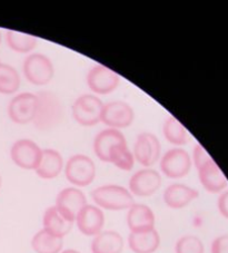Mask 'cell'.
<instances>
[{"label": "cell", "mask_w": 228, "mask_h": 253, "mask_svg": "<svg viewBox=\"0 0 228 253\" xmlns=\"http://www.w3.org/2000/svg\"><path fill=\"white\" fill-rule=\"evenodd\" d=\"M210 160H213L212 156L207 153V151L205 150L204 146L200 145V144H196L194 152H192V161H194L195 168L198 169L205 163L209 162Z\"/></svg>", "instance_id": "f1b7e54d"}, {"label": "cell", "mask_w": 228, "mask_h": 253, "mask_svg": "<svg viewBox=\"0 0 228 253\" xmlns=\"http://www.w3.org/2000/svg\"><path fill=\"white\" fill-rule=\"evenodd\" d=\"M78 230L86 237H96L105 225V214L102 209L93 204H87L81 209L75 219Z\"/></svg>", "instance_id": "4fadbf2b"}, {"label": "cell", "mask_w": 228, "mask_h": 253, "mask_svg": "<svg viewBox=\"0 0 228 253\" xmlns=\"http://www.w3.org/2000/svg\"><path fill=\"white\" fill-rule=\"evenodd\" d=\"M163 132L166 139L174 145H185L190 139V134H188L185 126L174 116H169L165 121Z\"/></svg>", "instance_id": "cb8c5ba5"}, {"label": "cell", "mask_w": 228, "mask_h": 253, "mask_svg": "<svg viewBox=\"0 0 228 253\" xmlns=\"http://www.w3.org/2000/svg\"><path fill=\"white\" fill-rule=\"evenodd\" d=\"M60 253H81L78 250H75V249H67V250H63Z\"/></svg>", "instance_id": "1f68e13d"}, {"label": "cell", "mask_w": 228, "mask_h": 253, "mask_svg": "<svg viewBox=\"0 0 228 253\" xmlns=\"http://www.w3.org/2000/svg\"><path fill=\"white\" fill-rule=\"evenodd\" d=\"M75 222L66 216L56 206L48 208L43 213L42 229L55 237L64 239L72 231Z\"/></svg>", "instance_id": "ac0fdd59"}, {"label": "cell", "mask_w": 228, "mask_h": 253, "mask_svg": "<svg viewBox=\"0 0 228 253\" xmlns=\"http://www.w3.org/2000/svg\"><path fill=\"white\" fill-rule=\"evenodd\" d=\"M7 43L16 53H29L37 46V38L32 35L16 32V30H8L6 35Z\"/></svg>", "instance_id": "d4e9b609"}, {"label": "cell", "mask_w": 228, "mask_h": 253, "mask_svg": "<svg viewBox=\"0 0 228 253\" xmlns=\"http://www.w3.org/2000/svg\"><path fill=\"white\" fill-rule=\"evenodd\" d=\"M156 217L146 204L134 203L127 213V225L130 232H143L155 229Z\"/></svg>", "instance_id": "e0dca14e"}, {"label": "cell", "mask_w": 228, "mask_h": 253, "mask_svg": "<svg viewBox=\"0 0 228 253\" xmlns=\"http://www.w3.org/2000/svg\"><path fill=\"white\" fill-rule=\"evenodd\" d=\"M24 74L34 85L42 86L49 83L54 77V65L47 56L33 54L24 62Z\"/></svg>", "instance_id": "5b68a950"}, {"label": "cell", "mask_w": 228, "mask_h": 253, "mask_svg": "<svg viewBox=\"0 0 228 253\" xmlns=\"http://www.w3.org/2000/svg\"><path fill=\"white\" fill-rule=\"evenodd\" d=\"M66 178L75 187H84L91 184L96 177V165L89 156L76 154L65 165Z\"/></svg>", "instance_id": "3957f363"}, {"label": "cell", "mask_w": 228, "mask_h": 253, "mask_svg": "<svg viewBox=\"0 0 228 253\" xmlns=\"http://www.w3.org/2000/svg\"><path fill=\"white\" fill-rule=\"evenodd\" d=\"M37 110V95L21 93L10 100L8 115L16 124H28L33 122Z\"/></svg>", "instance_id": "ba28073f"}, {"label": "cell", "mask_w": 228, "mask_h": 253, "mask_svg": "<svg viewBox=\"0 0 228 253\" xmlns=\"http://www.w3.org/2000/svg\"><path fill=\"white\" fill-rule=\"evenodd\" d=\"M91 199L95 206L108 211H122L135 203L134 195L128 189L116 184L102 185L91 192Z\"/></svg>", "instance_id": "7a4b0ae2"}, {"label": "cell", "mask_w": 228, "mask_h": 253, "mask_svg": "<svg viewBox=\"0 0 228 253\" xmlns=\"http://www.w3.org/2000/svg\"><path fill=\"white\" fill-rule=\"evenodd\" d=\"M37 95V110L34 119L36 128L46 132L55 128L63 120L64 107L60 99L55 93L43 90Z\"/></svg>", "instance_id": "6da1fadb"}, {"label": "cell", "mask_w": 228, "mask_h": 253, "mask_svg": "<svg viewBox=\"0 0 228 253\" xmlns=\"http://www.w3.org/2000/svg\"><path fill=\"white\" fill-rule=\"evenodd\" d=\"M135 117L134 110L129 104L121 100L104 104L102 122L109 128H125L133 124Z\"/></svg>", "instance_id": "9c48e42d"}, {"label": "cell", "mask_w": 228, "mask_h": 253, "mask_svg": "<svg viewBox=\"0 0 228 253\" xmlns=\"http://www.w3.org/2000/svg\"><path fill=\"white\" fill-rule=\"evenodd\" d=\"M127 143L120 130L115 128H106L99 132L94 139V152L103 162H109V154L115 146Z\"/></svg>", "instance_id": "d6986e66"}, {"label": "cell", "mask_w": 228, "mask_h": 253, "mask_svg": "<svg viewBox=\"0 0 228 253\" xmlns=\"http://www.w3.org/2000/svg\"><path fill=\"white\" fill-rule=\"evenodd\" d=\"M217 208L221 214L228 220V189L223 191L217 200Z\"/></svg>", "instance_id": "4dcf8cb0"}, {"label": "cell", "mask_w": 228, "mask_h": 253, "mask_svg": "<svg viewBox=\"0 0 228 253\" xmlns=\"http://www.w3.org/2000/svg\"><path fill=\"white\" fill-rule=\"evenodd\" d=\"M191 158L183 148H172L160 160V169L169 178H182L190 173Z\"/></svg>", "instance_id": "8992f818"}, {"label": "cell", "mask_w": 228, "mask_h": 253, "mask_svg": "<svg viewBox=\"0 0 228 253\" xmlns=\"http://www.w3.org/2000/svg\"><path fill=\"white\" fill-rule=\"evenodd\" d=\"M63 169L64 160L59 152L52 148H45L41 152L40 161L35 172L43 180H52L59 175Z\"/></svg>", "instance_id": "ffe728a7"}, {"label": "cell", "mask_w": 228, "mask_h": 253, "mask_svg": "<svg viewBox=\"0 0 228 253\" xmlns=\"http://www.w3.org/2000/svg\"><path fill=\"white\" fill-rule=\"evenodd\" d=\"M128 246L134 253H154L160 246V235L156 229L143 232H130Z\"/></svg>", "instance_id": "44dd1931"}, {"label": "cell", "mask_w": 228, "mask_h": 253, "mask_svg": "<svg viewBox=\"0 0 228 253\" xmlns=\"http://www.w3.org/2000/svg\"><path fill=\"white\" fill-rule=\"evenodd\" d=\"M20 86L18 72L10 65L0 63V93L10 95L16 93Z\"/></svg>", "instance_id": "484cf974"}, {"label": "cell", "mask_w": 228, "mask_h": 253, "mask_svg": "<svg viewBox=\"0 0 228 253\" xmlns=\"http://www.w3.org/2000/svg\"><path fill=\"white\" fill-rule=\"evenodd\" d=\"M0 42H1V34H0Z\"/></svg>", "instance_id": "836d02e7"}, {"label": "cell", "mask_w": 228, "mask_h": 253, "mask_svg": "<svg viewBox=\"0 0 228 253\" xmlns=\"http://www.w3.org/2000/svg\"><path fill=\"white\" fill-rule=\"evenodd\" d=\"M104 104L95 95H81L73 104V116L78 124L94 126L102 122Z\"/></svg>", "instance_id": "277c9868"}, {"label": "cell", "mask_w": 228, "mask_h": 253, "mask_svg": "<svg viewBox=\"0 0 228 253\" xmlns=\"http://www.w3.org/2000/svg\"><path fill=\"white\" fill-rule=\"evenodd\" d=\"M108 163H113L116 168L122 169V171H130L134 168L135 158L127 143L119 144L113 148L109 154Z\"/></svg>", "instance_id": "4316f807"}, {"label": "cell", "mask_w": 228, "mask_h": 253, "mask_svg": "<svg viewBox=\"0 0 228 253\" xmlns=\"http://www.w3.org/2000/svg\"><path fill=\"white\" fill-rule=\"evenodd\" d=\"M42 150L36 143L27 138L18 139L12 144L10 158L17 167L24 169H36Z\"/></svg>", "instance_id": "52a82bcc"}, {"label": "cell", "mask_w": 228, "mask_h": 253, "mask_svg": "<svg viewBox=\"0 0 228 253\" xmlns=\"http://www.w3.org/2000/svg\"><path fill=\"white\" fill-rule=\"evenodd\" d=\"M119 80L120 77L116 72L102 64L94 66L87 75V84L89 88L100 95L109 94L115 90L119 84Z\"/></svg>", "instance_id": "8fae6325"}, {"label": "cell", "mask_w": 228, "mask_h": 253, "mask_svg": "<svg viewBox=\"0 0 228 253\" xmlns=\"http://www.w3.org/2000/svg\"><path fill=\"white\" fill-rule=\"evenodd\" d=\"M199 196V192L182 183H174L166 187L164 191V202L166 206L174 210H181L195 201Z\"/></svg>", "instance_id": "2e32d148"}, {"label": "cell", "mask_w": 228, "mask_h": 253, "mask_svg": "<svg viewBox=\"0 0 228 253\" xmlns=\"http://www.w3.org/2000/svg\"><path fill=\"white\" fill-rule=\"evenodd\" d=\"M161 186V176L156 169L146 168L133 174L129 180V192L133 195L151 196L155 194Z\"/></svg>", "instance_id": "7c38bea8"}, {"label": "cell", "mask_w": 228, "mask_h": 253, "mask_svg": "<svg viewBox=\"0 0 228 253\" xmlns=\"http://www.w3.org/2000/svg\"><path fill=\"white\" fill-rule=\"evenodd\" d=\"M160 142L154 134L142 133L134 145V158L143 167H152L160 158Z\"/></svg>", "instance_id": "30bf717a"}, {"label": "cell", "mask_w": 228, "mask_h": 253, "mask_svg": "<svg viewBox=\"0 0 228 253\" xmlns=\"http://www.w3.org/2000/svg\"><path fill=\"white\" fill-rule=\"evenodd\" d=\"M32 248L36 253H60L64 250V239L41 229L33 237Z\"/></svg>", "instance_id": "603a6c76"}, {"label": "cell", "mask_w": 228, "mask_h": 253, "mask_svg": "<svg viewBox=\"0 0 228 253\" xmlns=\"http://www.w3.org/2000/svg\"><path fill=\"white\" fill-rule=\"evenodd\" d=\"M197 171L200 184L209 193H222L227 189V177L214 160L205 163Z\"/></svg>", "instance_id": "9a60e30c"}, {"label": "cell", "mask_w": 228, "mask_h": 253, "mask_svg": "<svg viewBox=\"0 0 228 253\" xmlns=\"http://www.w3.org/2000/svg\"><path fill=\"white\" fill-rule=\"evenodd\" d=\"M175 253H205V247L196 235H184L176 242Z\"/></svg>", "instance_id": "83f0119b"}, {"label": "cell", "mask_w": 228, "mask_h": 253, "mask_svg": "<svg viewBox=\"0 0 228 253\" xmlns=\"http://www.w3.org/2000/svg\"><path fill=\"white\" fill-rule=\"evenodd\" d=\"M124 239L116 231H102L91 241V253H121Z\"/></svg>", "instance_id": "7402d4cb"}, {"label": "cell", "mask_w": 228, "mask_h": 253, "mask_svg": "<svg viewBox=\"0 0 228 253\" xmlns=\"http://www.w3.org/2000/svg\"><path fill=\"white\" fill-rule=\"evenodd\" d=\"M210 253H228V234L219 235L214 239L210 246Z\"/></svg>", "instance_id": "f546056e"}, {"label": "cell", "mask_w": 228, "mask_h": 253, "mask_svg": "<svg viewBox=\"0 0 228 253\" xmlns=\"http://www.w3.org/2000/svg\"><path fill=\"white\" fill-rule=\"evenodd\" d=\"M1 184H2V180H1V175H0V187H1Z\"/></svg>", "instance_id": "d6a6232c"}, {"label": "cell", "mask_w": 228, "mask_h": 253, "mask_svg": "<svg viewBox=\"0 0 228 253\" xmlns=\"http://www.w3.org/2000/svg\"><path fill=\"white\" fill-rule=\"evenodd\" d=\"M87 199L84 192L78 187H66L61 190L56 198L55 206L66 216L75 222L76 215L82 208L87 206Z\"/></svg>", "instance_id": "5bb4252c"}]
</instances>
